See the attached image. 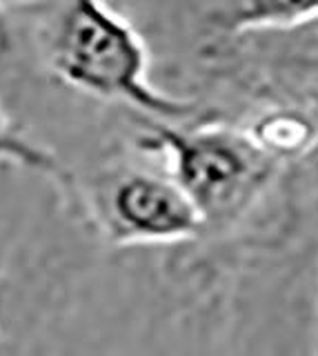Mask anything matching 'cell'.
Masks as SVG:
<instances>
[{
    "label": "cell",
    "mask_w": 318,
    "mask_h": 356,
    "mask_svg": "<svg viewBox=\"0 0 318 356\" xmlns=\"http://www.w3.org/2000/svg\"><path fill=\"white\" fill-rule=\"evenodd\" d=\"M0 81L158 122L216 116L153 85L145 36L116 5L0 3Z\"/></svg>",
    "instance_id": "1"
},
{
    "label": "cell",
    "mask_w": 318,
    "mask_h": 356,
    "mask_svg": "<svg viewBox=\"0 0 318 356\" xmlns=\"http://www.w3.org/2000/svg\"><path fill=\"white\" fill-rule=\"evenodd\" d=\"M127 145L94 159L62 189L72 211L116 248L203 238L194 205L160 163Z\"/></svg>",
    "instance_id": "3"
},
{
    "label": "cell",
    "mask_w": 318,
    "mask_h": 356,
    "mask_svg": "<svg viewBox=\"0 0 318 356\" xmlns=\"http://www.w3.org/2000/svg\"><path fill=\"white\" fill-rule=\"evenodd\" d=\"M243 67L256 92L274 105L318 107V3L287 25L243 38Z\"/></svg>",
    "instance_id": "4"
},
{
    "label": "cell",
    "mask_w": 318,
    "mask_h": 356,
    "mask_svg": "<svg viewBox=\"0 0 318 356\" xmlns=\"http://www.w3.org/2000/svg\"><path fill=\"white\" fill-rule=\"evenodd\" d=\"M127 147L160 163L203 222V236L232 234L254 214L287 167L232 118L158 122L127 116Z\"/></svg>",
    "instance_id": "2"
}]
</instances>
